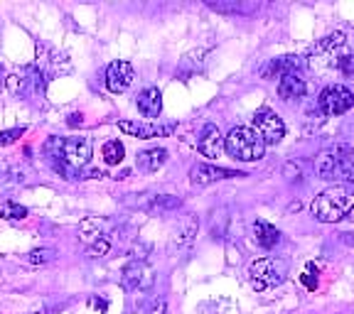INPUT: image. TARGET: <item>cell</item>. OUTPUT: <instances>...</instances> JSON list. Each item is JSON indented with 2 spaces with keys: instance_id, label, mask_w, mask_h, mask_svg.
Masks as SVG:
<instances>
[{
  "instance_id": "6da1fadb",
  "label": "cell",
  "mask_w": 354,
  "mask_h": 314,
  "mask_svg": "<svg viewBox=\"0 0 354 314\" xmlns=\"http://www.w3.org/2000/svg\"><path fill=\"white\" fill-rule=\"evenodd\" d=\"M352 211H354V187H344V184L327 187L310 204V214L315 216L320 224H337V221L347 219Z\"/></svg>"
},
{
  "instance_id": "7a4b0ae2",
  "label": "cell",
  "mask_w": 354,
  "mask_h": 314,
  "mask_svg": "<svg viewBox=\"0 0 354 314\" xmlns=\"http://www.w3.org/2000/svg\"><path fill=\"white\" fill-rule=\"evenodd\" d=\"M224 150L239 162H259V160H263L266 143L261 140V135L254 128L239 126V128H232L229 135L224 138Z\"/></svg>"
},
{
  "instance_id": "3957f363",
  "label": "cell",
  "mask_w": 354,
  "mask_h": 314,
  "mask_svg": "<svg viewBox=\"0 0 354 314\" xmlns=\"http://www.w3.org/2000/svg\"><path fill=\"white\" fill-rule=\"evenodd\" d=\"M288 277V260L283 258H259L249 265V280L256 290H268V287L283 285Z\"/></svg>"
},
{
  "instance_id": "277c9868",
  "label": "cell",
  "mask_w": 354,
  "mask_h": 314,
  "mask_svg": "<svg viewBox=\"0 0 354 314\" xmlns=\"http://www.w3.org/2000/svg\"><path fill=\"white\" fill-rule=\"evenodd\" d=\"M315 175L320 177V179H327V182L354 187V162L342 160L337 155H332L330 150H325L315 160Z\"/></svg>"
},
{
  "instance_id": "5b68a950",
  "label": "cell",
  "mask_w": 354,
  "mask_h": 314,
  "mask_svg": "<svg viewBox=\"0 0 354 314\" xmlns=\"http://www.w3.org/2000/svg\"><path fill=\"white\" fill-rule=\"evenodd\" d=\"M354 106V94L342 84H332V86L322 88L317 96V108L322 110V116H342Z\"/></svg>"
},
{
  "instance_id": "8992f818",
  "label": "cell",
  "mask_w": 354,
  "mask_h": 314,
  "mask_svg": "<svg viewBox=\"0 0 354 314\" xmlns=\"http://www.w3.org/2000/svg\"><path fill=\"white\" fill-rule=\"evenodd\" d=\"M155 282V273L145 260H131L121 273V285L128 293H145Z\"/></svg>"
},
{
  "instance_id": "52a82bcc",
  "label": "cell",
  "mask_w": 354,
  "mask_h": 314,
  "mask_svg": "<svg viewBox=\"0 0 354 314\" xmlns=\"http://www.w3.org/2000/svg\"><path fill=\"white\" fill-rule=\"evenodd\" d=\"M254 130L259 133L266 145H278L286 135V123L276 110L261 108L254 116Z\"/></svg>"
},
{
  "instance_id": "ba28073f",
  "label": "cell",
  "mask_w": 354,
  "mask_h": 314,
  "mask_svg": "<svg viewBox=\"0 0 354 314\" xmlns=\"http://www.w3.org/2000/svg\"><path fill=\"white\" fill-rule=\"evenodd\" d=\"M59 157L66 162V165L82 170V167H86L88 160H91V140L84 138V135H77V138H62Z\"/></svg>"
},
{
  "instance_id": "9c48e42d",
  "label": "cell",
  "mask_w": 354,
  "mask_h": 314,
  "mask_svg": "<svg viewBox=\"0 0 354 314\" xmlns=\"http://www.w3.org/2000/svg\"><path fill=\"white\" fill-rule=\"evenodd\" d=\"M133 79H136V69L126 59L111 61L109 69H106V88H109L111 94H123L133 84Z\"/></svg>"
},
{
  "instance_id": "30bf717a",
  "label": "cell",
  "mask_w": 354,
  "mask_h": 314,
  "mask_svg": "<svg viewBox=\"0 0 354 314\" xmlns=\"http://www.w3.org/2000/svg\"><path fill=\"white\" fill-rule=\"evenodd\" d=\"M121 133L126 135H133V138L140 140H150V138H165V135H172L175 133V126L167 123V126H158V123H138V121H121L118 123Z\"/></svg>"
},
{
  "instance_id": "8fae6325",
  "label": "cell",
  "mask_w": 354,
  "mask_h": 314,
  "mask_svg": "<svg viewBox=\"0 0 354 314\" xmlns=\"http://www.w3.org/2000/svg\"><path fill=\"white\" fill-rule=\"evenodd\" d=\"M234 177H243V175L241 172L227 170V167L205 165V162H197L189 170V182L192 184H212V182H221V179H234Z\"/></svg>"
},
{
  "instance_id": "7c38bea8",
  "label": "cell",
  "mask_w": 354,
  "mask_h": 314,
  "mask_svg": "<svg viewBox=\"0 0 354 314\" xmlns=\"http://www.w3.org/2000/svg\"><path fill=\"white\" fill-rule=\"evenodd\" d=\"M197 148L205 157H212V160L221 157V153H224V135H221L219 128H216L214 123H207V126L202 128L199 140H197Z\"/></svg>"
},
{
  "instance_id": "4fadbf2b",
  "label": "cell",
  "mask_w": 354,
  "mask_h": 314,
  "mask_svg": "<svg viewBox=\"0 0 354 314\" xmlns=\"http://www.w3.org/2000/svg\"><path fill=\"white\" fill-rule=\"evenodd\" d=\"M298 66H300V57L283 55V57H276V59L268 61V64L261 69V77L263 79H283L286 74L298 72Z\"/></svg>"
},
{
  "instance_id": "5bb4252c",
  "label": "cell",
  "mask_w": 354,
  "mask_h": 314,
  "mask_svg": "<svg viewBox=\"0 0 354 314\" xmlns=\"http://www.w3.org/2000/svg\"><path fill=\"white\" fill-rule=\"evenodd\" d=\"M136 106H138L140 110V116L143 118H158L162 113V94H160V88H145V91H140L138 99H136Z\"/></svg>"
},
{
  "instance_id": "9a60e30c",
  "label": "cell",
  "mask_w": 354,
  "mask_h": 314,
  "mask_svg": "<svg viewBox=\"0 0 354 314\" xmlns=\"http://www.w3.org/2000/svg\"><path fill=\"white\" fill-rule=\"evenodd\" d=\"M305 91H308V84H305V79L300 77L298 72L286 74V77L278 81V96H281L283 101H298V99H303Z\"/></svg>"
},
{
  "instance_id": "2e32d148",
  "label": "cell",
  "mask_w": 354,
  "mask_h": 314,
  "mask_svg": "<svg viewBox=\"0 0 354 314\" xmlns=\"http://www.w3.org/2000/svg\"><path fill=\"white\" fill-rule=\"evenodd\" d=\"M194 236H197V221H194L192 216H185V219L180 221V224H177V228H172L170 251L185 248V246H189Z\"/></svg>"
},
{
  "instance_id": "e0dca14e",
  "label": "cell",
  "mask_w": 354,
  "mask_h": 314,
  "mask_svg": "<svg viewBox=\"0 0 354 314\" xmlns=\"http://www.w3.org/2000/svg\"><path fill=\"white\" fill-rule=\"evenodd\" d=\"M165 162H167V150L165 148L143 150V153H138V157H136V167H138L140 172H158Z\"/></svg>"
},
{
  "instance_id": "ac0fdd59",
  "label": "cell",
  "mask_w": 354,
  "mask_h": 314,
  "mask_svg": "<svg viewBox=\"0 0 354 314\" xmlns=\"http://www.w3.org/2000/svg\"><path fill=\"white\" fill-rule=\"evenodd\" d=\"M254 236H256V243H259L261 248H266V251L276 248L278 243H281V231H278L276 226H271V224H268V221H263V219H259L254 224Z\"/></svg>"
},
{
  "instance_id": "d6986e66",
  "label": "cell",
  "mask_w": 354,
  "mask_h": 314,
  "mask_svg": "<svg viewBox=\"0 0 354 314\" xmlns=\"http://www.w3.org/2000/svg\"><path fill=\"white\" fill-rule=\"evenodd\" d=\"M106 224L104 219H99V216H91V219H84L82 224H79V233H82L84 241L91 246L94 241H99V238H104V231H106Z\"/></svg>"
},
{
  "instance_id": "ffe728a7",
  "label": "cell",
  "mask_w": 354,
  "mask_h": 314,
  "mask_svg": "<svg viewBox=\"0 0 354 314\" xmlns=\"http://www.w3.org/2000/svg\"><path fill=\"white\" fill-rule=\"evenodd\" d=\"M50 165H52V170H55L57 175L62 177V179H66V182H77V179H84L82 170H77V167H72V165H66L59 155L50 157Z\"/></svg>"
},
{
  "instance_id": "44dd1931",
  "label": "cell",
  "mask_w": 354,
  "mask_h": 314,
  "mask_svg": "<svg viewBox=\"0 0 354 314\" xmlns=\"http://www.w3.org/2000/svg\"><path fill=\"white\" fill-rule=\"evenodd\" d=\"M183 206V199L180 197H170V194H160V197H155L153 202H150V211H158V214H162V211H175Z\"/></svg>"
},
{
  "instance_id": "7402d4cb",
  "label": "cell",
  "mask_w": 354,
  "mask_h": 314,
  "mask_svg": "<svg viewBox=\"0 0 354 314\" xmlns=\"http://www.w3.org/2000/svg\"><path fill=\"white\" fill-rule=\"evenodd\" d=\"M101 155H104L106 165H121L126 150H123V145L118 143V140H109V143L104 145V150H101Z\"/></svg>"
},
{
  "instance_id": "603a6c76",
  "label": "cell",
  "mask_w": 354,
  "mask_h": 314,
  "mask_svg": "<svg viewBox=\"0 0 354 314\" xmlns=\"http://www.w3.org/2000/svg\"><path fill=\"white\" fill-rule=\"evenodd\" d=\"M28 216V206L17 204V202H6V204L0 206V219L6 221H20Z\"/></svg>"
},
{
  "instance_id": "cb8c5ba5",
  "label": "cell",
  "mask_w": 354,
  "mask_h": 314,
  "mask_svg": "<svg viewBox=\"0 0 354 314\" xmlns=\"http://www.w3.org/2000/svg\"><path fill=\"white\" fill-rule=\"evenodd\" d=\"M57 260V251L55 248H37L28 253V263L30 265H50Z\"/></svg>"
},
{
  "instance_id": "d4e9b609",
  "label": "cell",
  "mask_w": 354,
  "mask_h": 314,
  "mask_svg": "<svg viewBox=\"0 0 354 314\" xmlns=\"http://www.w3.org/2000/svg\"><path fill=\"white\" fill-rule=\"evenodd\" d=\"M109 251H111L109 238H99V241H94L88 246V255H91V258H104Z\"/></svg>"
},
{
  "instance_id": "484cf974",
  "label": "cell",
  "mask_w": 354,
  "mask_h": 314,
  "mask_svg": "<svg viewBox=\"0 0 354 314\" xmlns=\"http://www.w3.org/2000/svg\"><path fill=\"white\" fill-rule=\"evenodd\" d=\"M330 153L337 155V157H342V160L354 162V145L352 143H339V145H335V148H330Z\"/></svg>"
},
{
  "instance_id": "4316f807",
  "label": "cell",
  "mask_w": 354,
  "mask_h": 314,
  "mask_svg": "<svg viewBox=\"0 0 354 314\" xmlns=\"http://www.w3.org/2000/svg\"><path fill=\"white\" fill-rule=\"evenodd\" d=\"M25 135V128H10V130H3L0 133V145H12L17 138H22Z\"/></svg>"
},
{
  "instance_id": "83f0119b",
  "label": "cell",
  "mask_w": 354,
  "mask_h": 314,
  "mask_svg": "<svg viewBox=\"0 0 354 314\" xmlns=\"http://www.w3.org/2000/svg\"><path fill=\"white\" fill-rule=\"evenodd\" d=\"M207 8H212V10L216 12H236L239 10V3H214V0H207Z\"/></svg>"
},
{
  "instance_id": "f1b7e54d",
  "label": "cell",
  "mask_w": 354,
  "mask_h": 314,
  "mask_svg": "<svg viewBox=\"0 0 354 314\" xmlns=\"http://www.w3.org/2000/svg\"><path fill=\"white\" fill-rule=\"evenodd\" d=\"M303 282L310 287V290H315L317 287V275H313V268H310V265H308V273L303 275Z\"/></svg>"
},
{
  "instance_id": "f546056e",
  "label": "cell",
  "mask_w": 354,
  "mask_h": 314,
  "mask_svg": "<svg viewBox=\"0 0 354 314\" xmlns=\"http://www.w3.org/2000/svg\"><path fill=\"white\" fill-rule=\"evenodd\" d=\"M148 314H170V312H167V304L162 302V300H158V302L148 309Z\"/></svg>"
},
{
  "instance_id": "4dcf8cb0",
  "label": "cell",
  "mask_w": 354,
  "mask_h": 314,
  "mask_svg": "<svg viewBox=\"0 0 354 314\" xmlns=\"http://www.w3.org/2000/svg\"><path fill=\"white\" fill-rule=\"evenodd\" d=\"M47 312H50V309H47V304H44V302H39V304H35V307L30 309L28 314H47Z\"/></svg>"
},
{
  "instance_id": "1f68e13d",
  "label": "cell",
  "mask_w": 354,
  "mask_h": 314,
  "mask_svg": "<svg viewBox=\"0 0 354 314\" xmlns=\"http://www.w3.org/2000/svg\"><path fill=\"white\" fill-rule=\"evenodd\" d=\"M82 113H72V116H69V126H82Z\"/></svg>"
},
{
  "instance_id": "d6a6232c",
  "label": "cell",
  "mask_w": 354,
  "mask_h": 314,
  "mask_svg": "<svg viewBox=\"0 0 354 314\" xmlns=\"http://www.w3.org/2000/svg\"><path fill=\"white\" fill-rule=\"evenodd\" d=\"M0 72H3V64H0Z\"/></svg>"
}]
</instances>
